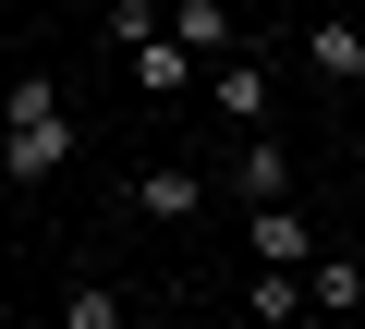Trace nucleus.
<instances>
[{
	"instance_id": "nucleus-9",
	"label": "nucleus",
	"mask_w": 365,
	"mask_h": 329,
	"mask_svg": "<svg viewBox=\"0 0 365 329\" xmlns=\"http://www.w3.org/2000/svg\"><path fill=\"white\" fill-rule=\"evenodd\" d=\"M244 305H256L268 329H280V317H304V268H256V280H244Z\"/></svg>"
},
{
	"instance_id": "nucleus-10",
	"label": "nucleus",
	"mask_w": 365,
	"mask_h": 329,
	"mask_svg": "<svg viewBox=\"0 0 365 329\" xmlns=\"http://www.w3.org/2000/svg\"><path fill=\"white\" fill-rule=\"evenodd\" d=\"M61 329H122V305H110V280H73V293H61Z\"/></svg>"
},
{
	"instance_id": "nucleus-3",
	"label": "nucleus",
	"mask_w": 365,
	"mask_h": 329,
	"mask_svg": "<svg viewBox=\"0 0 365 329\" xmlns=\"http://www.w3.org/2000/svg\"><path fill=\"white\" fill-rule=\"evenodd\" d=\"M134 208H146V220H195V208H207V183L182 171V158H158V171L134 183Z\"/></svg>"
},
{
	"instance_id": "nucleus-6",
	"label": "nucleus",
	"mask_w": 365,
	"mask_h": 329,
	"mask_svg": "<svg viewBox=\"0 0 365 329\" xmlns=\"http://www.w3.org/2000/svg\"><path fill=\"white\" fill-rule=\"evenodd\" d=\"M220 74V110L232 122H268V61H207Z\"/></svg>"
},
{
	"instance_id": "nucleus-1",
	"label": "nucleus",
	"mask_w": 365,
	"mask_h": 329,
	"mask_svg": "<svg viewBox=\"0 0 365 329\" xmlns=\"http://www.w3.org/2000/svg\"><path fill=\"white\" fill-rule=\"evenodd\" d=\"M61 158H73V122H61V86H49V74H25V86H13V134H0V171H13V183H49Z\"/></svg>"
},
{
	"instance_id": "nucleus-4",
	"label": "nucleus",
	"mask_w": 365,
	"mask_h": 329,
	"mask_svg": "<svg viewBox=\"0 0 365 329\" xmlns=\"http://www.w3.org/2000/svg\"><path fill=\"white\" fill-rule=\"evenodd\" d=\"M134 86L146 98H182V86H195V49H182V37H134Z\"/></svg>"
},
{
	"instance_id": "nucleus-8",
	"label": "nucleus",
	"mask_w": 365,
	"mask_h": 329,
	"mask_svg": "<svg viewBox=\"0 0 365 329\" xmlns=\"http://www.w3.org/2000/svg\"><path fill=\"white\" fill-rule=\"evenodd\" d=\"M304 293L341 317V305H365V268H353V256H304Z\"/></svg>"
},
{
	"instance_id": "nucleus-12",
	"label": "nucleus",
	"mask_w": 365,
	"mask_h": 329,
	"mask_svg": "<svg viewBox=\"0 0 365 329\" xmlns=\"http://www.w3.org/2000/svg\"><path fill=\"white\" fill-rule=\"evenodd\" d=\"M0 329H13V305H0Z\"/></svg>"
},
{
	"instance_id": "nucleus-2",
	"label": "nucleus",
	"mask_w": 365,
	"mask_h": 329,
	"mask_svg": "<svg viewBox=\"0 0 365 329\" xmlns=\"http://www.w3.org/2000/svg\"><path fill=\"white\" fill-rule=\"evenodd\" d=\"M244 244H256V268H304V256H317V220H304L292 196H256V220H244Z\"/></svg>"
},
{
	"instance_id": "nucleus-11",
	"label": "nucleus",
	"mask_w": 365,
	"mask_h": 329,
	"mask_svg": "<svg viewBox=\"0 0 365 329\" xmlns=\"http://www.w3.org/2000/svg\"><path fill=\"white\" fill-rule=\"evenodd\" d=\"M244 196H292V146H244Z\"/></svg>"
},
{
	"instance_id": "nucleus-5",
	"label": "nucleus",
	"mask_w": 365,
	"mask_h": 329,
	"mask_svg": "<svg viewBox=\"0 0 365 329\" xmlns=\"http://www.w3.org/2000/svg\"><path fill=\"white\" fill-rule=\"evenodd\" d=\"M158 37H182L195 61H232V13H220V0H182V13H170Z\"/></svg>"
},
{
	"instance_id": "nucleus-7",
	"label": "nucleus",
	"mask_w": 365,
	"mask_h": 329,
	"mask_svg": "<svg viewBox=\"0 0 365 329\" xmlns=\"http://www.w3.org/2000/svg\"><path fill=\"white\" fill-rule=\"evenodd\" d=\"M304 61H317L329 86H365V37H353V25H317V37H304Z\"/></svg>"
}]
</instances>
